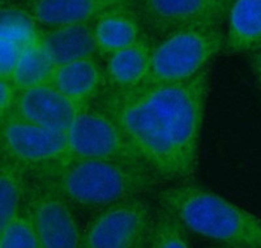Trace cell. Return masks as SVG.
I'll return each instance as SVG.
<instances>
[{
	"instance_id": "cb8c5ba5",
	"label": "cell",
	"mask_w": 261,
	"mask_h": 248,
	"mask_svg": "<svg viewBox=\"0 0 261 248\" xmlns=\"http://www.w3.org/2000/svg\"><path fill=\"white\" fill-rule=\"evenodd\" d=\"M220 248H226V247H220Z\"/></svg>"
},
{
	"instance_id": "5bb4252c",
	"label": "cell",
	"mask_w": 261,
	"mask_h": 248,
	"mask_svg": "<svg viewBox=\"0 0 261 248\" xmlns=\"http://www.w3.org/2000/svg\"><path fill=\"white\" fill-rule=\"evenodd\" d=\"M93 27L98 55L103 59L136 43L146 32L136 7L111 9L98 18Z\"/></svg>"
},
{
	"instance_id": "277c9868",
	"label": "cell",
	"mask_w": 261,
	"mask_h": 248,
	"mask_svg": "<svg viewBox=\"0 0 261 248\" xmlns=\"http://www.w3.org/2000/svg\"><path fill=\"white\" fill-rule=\"evenodd\" d=\"M225 50L221 27L190 28L174 32L155 43L150 68L143 85H170L188 81Z\"/></svg>"
},
{
	"instance_id": "3957f363",
	"label": "cell",
	"mask_w": 261,
	"mask_h": 248,
	"mask_svg": "<svg viewBox=\"0 0 261 248\" xmlns=\"http://www.w3.org/2000/svg\"><path fill=\"white\" fill-rule=\"evenodd\" d=\"M160 208L188 231L226 248H261V218L197 184L180 182L157 192Z\"/></svg>"
},
{
	"instance_id": "7c38bea8",
	"label": "cell",
	"mask_w": 261,
	"mask_h": 248,
	"mask_svg": "<svg viewBox=\"0 0 261 248\" xmlns=\"http://www.w3.org/2000/svg\"><path fill=\"white\" fill-rule=\"evenodd\" d=\"M51 84L79 107L94 104L107 88L105 67L97 58L57 67Z\"/></svg>"
},
{
	"instance_id": "8992f818",
	"label": "cell",
	"mask_w": 261,
	"mask_h": 248,
	"mask_svg": "<svg viewBox=\"0 0 261 248\" xmlns=\"http://www.w3.org/2000/svg\"><path fill=\"white\" fill-rule=\"evenodd\" d=\"M67 136V160H103L141 166L113 116L97 104L79 110Z\"/></svg>"
},
{
	"instance_id": "5b68a950",
	"label": "cell",
	"mask_w": 261,
	"mask_h": 248,
	"mask_svg": "<svg viewBox=\"0 0 261 248\" xmlns=\"http://www.w3.org/2000/svg\"><path fill=\"white\" fill-rule=\"evenodd\" d=\"M155 212L143 196L95 212L83 230L80 248H146Z\"/></svg>"
},
{
	"instance_id": "8fae6325",
	"label": "cell",
	"mask_w": 261,
	"mask_h": 248,
	"mask_svg": "<svg viewBox=\"0 0 261 248\" xmlns=\"http://www.w3.org/2000/svg\"><path fill=\"white\" fill-rule=\"evenodd\" d=\"M119 7H135V0H28L22 9L38 27L94 24L98 18Z\"/></svg>"
},
{
	"instance_id": "52a82bcc",
	"label": "cell",
	"mask_w": 261,
	"mask_h": 248,
	"mask_svg": "<svg viewBox=\"0 0 261 248\" xmlns=\"http://www.w3.org/2000/svg\"><path fill=\"white\" fill-rule=\"evenodd\" d=\"M3 156L18 166L36 172L63 162L68 156V136L9 115L2 119Z\"/></svg>"
},
{
	"instance_id": "6da1fadb",
	"label": "cell",
	"mask_w": 261,
	"mask_h": 248,
	"mask_svg": "<svg viewBox=\"0 0 261 248\" xmlns=\"http://www.w3.org/2000/svg\"><path fill=\"white\" fill-rule=\"evenodd\" d=\"M209 89V71L170 85L107 86L94 104L113 116L140 165L158 182L192 177Z\"/></svg>"
},
{
	"instance_id": "ac0fdd59",
	"label": "cell",
	"mask_w": 261,
	"mask_h": 248,
	"mask_svg": "<svg viewBox=\"0 0 261 248\" xmlns=\"http://www.w3.org/2000/svg\"><path fill=\"white\" fill-rule=\"evenodd\" d=\"M55 65L48 56L39 34L28 44L18 58L11 76V81L18 90L51 84Z\"/></svg>"
},
{
	"instance_id": "44dd1931",
	"label": "cell",
	"mask_w": 261,
	"mask_h": 248,
	"mask_svg": "<svg viewBox=\"0 0 261 248\" xmlns=\"http://www.w3.org/2000/svg\"><path fill=\"white\" fill-rule=\"evenodd\" d=\"M0 248H41L27 207L0 228Z\"/></svg>"
},
{
	"instance_id": "4fadbf2b",
	"label": "cell",
	"mask_w": 261,
	"mask_h": 248,
	"mask_svg": "<svg viewBox=\"0 0 261 248\" xmlns=\"http://www.w3.org/2000/svg\"><path fill=\"white\" fill-rule=\"evenodd\" d=\"M155 43L151 34L145 32L136 43L107 56L103 65L107 86L125 90L143 85L149 73Z\"/></svg>"
},
{
	"instance_id": "2e32d148",
	"label": "cell",
	"mask_w": 261,
	"mask_h": 248,
	"mask_svg": "<svg viewBox=\"0 0 261 248\" xmlns=\"http://www.w3.org/2000/svg\"><path fill=\"white\" fill-rule=\"evenodd\" d=\"M39 27L22 7H2L0 28V79L11 80L18 58L39 34Z\"/></svg>"
},
{
	"instance_id": "7a4b0ae2",
	"label": "cell",
	"mask_w": 261,
	"mask_h": 248,
	"mask_svg": "<svg viewBox=\"0 0 261 248\" xmlns=\"http://www.w3.org/2000/svg\"><path fill=\"white\" fill-rule=\"evenodd\" d=\"M34 177L72 207L92 212L143 196L160 183L143 166L103 160H65Z\"/></svg>"
},
{
	"instance_id": "ba28073f",
	"label": "cell",
	"mask_w": 261,
	"mask_h": 248,
	"mask_svg": "<svg viewBox=\"0 0 261 248\" xmlns=\"http://www.w3.org/2000/svg\"><path fill=\"white\" fill-rule=\"evenodd\" d=\"M232 0H135L149 34L166 37L190 28L221 27Z\"/></svg>"
},
{
	"instance_id": "7402d4cb",
	"label": "cell",
	"mask_w": 261,
	"mask_h": 248,
	"mask_svg": "<svg viewBox=\"0 0 261 248\" xmlns=\"http://www.w3.org/2000/svg\"><path fill=\"white\" fill-rule=\"evenodd\" d=\"M18 90L15 84L7 79H0V115L2 119L7 118L13 112L16 101L18 97Z\"/></svg>"
},
{
	"instance_id": "e0dca14e",
	"label": "cell",
	"mask_w": 261,
	"mask_h": 248,
	"mask_svg": "<svg viewBox=\"0 0 261 248\" xmlns=\"http://www.w3.org/2000/svg\"><path fill=\"white\" fill-rule=\"evenodd\" d=\"M226 22L225 50L252 53L261 44V0H232Z\"/></svg>"
},
{
	"instance_id": "ffe728a7",
	"label": "cell",
	"mask_w": 261,
	"mask_h": 248,
	"mask_svg": "<svg viewBox=\"0 0 261 248\" xmlns=\"http://www.w3.org/2000/svg\"><path fill=\"white\" fill-rule=\"evenodd\" d=\"M187 231L175 216L160 208L146 248H191Z\"/></svg>"
},
{
	"instance_id": "d4e9b609",
	"label": "cell",
	"mask_w": 261,
	"mask_h": 248,
	"mask_svg": "<svg viewBox=\"0 0 261 248\" xmlns=\"http://www.w3.org/2000/svg\"><path fill=\"white\" fill-rule=\"evenodd\" d=\"M25 2H28V0H25Z\"/></svg>"
},
{
	"instance_id": "603a6c76",
	"label": "cell",
	"mask_w": 261,
	"mask_h": 248,
	"mask_svg": "<svg viewBox=\"0 0 261 248\" xmlns=\"http://www.w3.org/2000/svg\"><path fill=\"white\" fill-rule=\"evenodd\" d=\"M252 65L258 85L261 86V44L252 51Z\"/></svg>"
},
{
	"instance_id": "9c48e42d",
	"label": "cell",
	"mask_w": 261,
	"mask_h": 248,
	"mask_svg": "<svg viewBox=\"0 0 261 248\" xmlns=\"http://www.w3.org/2000/svg\"><path fill=\"white\" fill-rule=\"evenodd\" d=\"M28 212L36 228L41 248H80L83 230L72 205L60 193L37 182L28 191Z\"/></svg>"
},
{
	"instance_id": "9a60e30c",
	"label": "cell",
	"mask_w": 261,
	"mask_h": 248,
	"mask_svg": "<svg viewBox=\"0 0 261 248\" xmlns=\"http://www.w3.org/2000/svg\"><path fill=\"white\" fill-rule=\"evenodd\" d=\"M41 39L55 68L98 55L93 24L41 29Z\"/></svg>"
},
{
	"instance_id": "30bf717a",
	"label": "cell",
	"mask_w": 261,
	"mask_h": 248,
	"mask_svg": "<svg viewBox=\"0 0 261 248\" xmlns=\"http://www.w3.org/2000/svg\"><path fill=\"white\" fill-rule=\"evenodd\" d=\"M80 109L53 84H46L20 90L11 115L39 127L67 132Z\"/></svg>"
},
{
	"instance_id": "d6986e66",
	"label": "cell",
	"mask_w": 261,
	"mask_h": 248,
	"mask_svg": "<svg viewBox=\"0 0 261 248\" xmlns=\"http://www.w3.org/2000/svg\"><path fill=\"white\" fill-rule=\"evenodd\" d=\"M24 168L2 157L0 167V228L8 224L18 212L24 209L28 191Z\"/></svg>"
}]
</instances>
